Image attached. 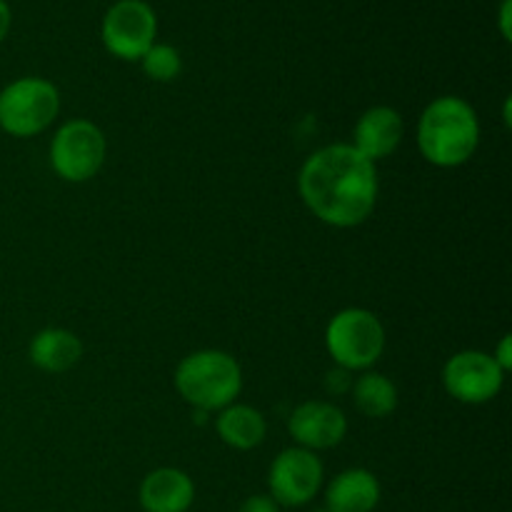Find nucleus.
Wrapping results in <instances>:
<instances>
[{
  "instance_id": "1",
  "label": "nucleus",
  "mask_w": 512,
  "mask_h": 512,
  "mask_svg": "<svg viewBox=\"0 0 512 512\" xmlns=\"http://www.w3.org/2000/svg\"><path fill=\"white\" fill-rule=\"evenodd\" d=\"M298 190L305 208L333 228H355L378 205V168L350 143L315 150L303 163Z\"/></svg>"
},
{
  "instance_id": "2",
  "label": "nucleus",
  "mask_w": 512,
  "mask_h": 512,
  "mask_svg": "<svg viewBox=\"0 0 512 512\" xmlns=\"http://www.w3.org/2000/svg\"><path fill=\"white\" fill-rule=\"evenodd\" d=\"M480 145V120L473 105L458 95H440L418 120V148L435 168H458Z\"/></svg>"
},
{
  "instance_id": "3",
  "label": "nucleus",
  "mask_w": 512,
  "mask_h": 512,
  "mask_svg": "<svg viewBox=\"0 0 512 512\" xmlns=\"http://www.w3.org/2000/svg\"><path fill=\"white\" fill-rule=\"evenodd\" d=\"M175 390L200 413H213L235 403L243 390L240 363L225 350H195L175 368Z\"/></svg>"
},
{
  "instance_id": "4",
  "label": "nucleus",
  "mask_w": 512,
  "mask_h": 512,
  "mask_svg": "<svg viewBox=\"0 0 512 512\" xmlns=\"http://www.w3.org/2000/svg\"><path fill=\"white\" fill-rule=\"evenodd\" d=\"M325 348L340 370L373 368L385 350V328L373 310L345 308L330 318L325 328Z\"/></svg>"
},
{
  "instance_id": "5",
  "label": "nucleus",
  "mask_w": 512,
  "mask_h": 512,
  "mask_svg": "<svg viewBox=\"0 0 512 512\" xmlns=\"http://www.w3.org/2000/svg\"><path fill=\"white\" fill-rule=\"evenodd\" d=\"M60 113V93L50 80L18 78L0 90V130L13 138H33L48 130Z\"/></svg>"
},
{
  "instance_id": "6",
  "label": "nucleus",
  "mask_w": 512,
  "mask_h": 512,
  "mask_svg": "<svg viewBox=\"0 0 512 512\" xmlns=\"http://www.w3.org/2000/svg\"><path fill=\"white\" fill-rule=\"evenodd\" d=\"M100 40L113 58L138 63L158 43V15L148 0H115L100 23Z\"/></svg>"
},
{
  "instance_id": "7",
  "label": "nucleus",
  "mask_w": 512,
  "mask_h": 512,
  "mask_svg": "<svg viewBox=\"0 0 512 512\" xmlns=\"http://www.w3.org/2000/svg\"><path fill=\"white\" fill-rule=\"evenodd\" d=\"M108 143L103 130L83 118L68 120L50 140V165L68 183H85L95 178L105 163Z\"/></svg>"
},
{
  "instance_id": "8",
  "label": "nucleus",
  "mask_w": 512,
  "mask_h": 512,
  "mask_svg": "<svg viewBox=\"0 0 512 512\" xmlns=\"http://www.w3.org/2000/svg\"><path fill=\"white\" fill-rule=\"evenodd\" d=\"M325 468L313 450L288 448L273 460L268 473L270 498L280 508H303L313 503L315 495L323 488Z\"/></svg>"
},
{
  "instance_id": "9",
  "label": "nucleus",
  "mask_w": 512,
  "mask_h": 512,
  "mask_svg": "<svg viewBox=\"0 0 512 512\" xmlns=\"http://www.w3.org/2000/svg\"><path fill=\"white\" fill-rule=\"evenodd\" d=\"M505 373L493 355L483 350L455 353L443 368V388L453 400L465 405H483L498 398L503 390Z\"/></svg>"
},
{
  "instance_id": "10",
  "label": "nucleus",
  "mask_w": 512,
  "mask_h": 512,
  "mask_svg": "<svg viewBox=\"0 0 512 512\" xmlns=\"http://www.w3.org/2000/svg\"><path fill=\"white\" fill-rule=\"evenodd\" d=\"M288 433L305 450H330L348 435V418L328 400H305L290 413Z\"/></svg>"
},
{
  "instance_id": "11",
  "label": "nucleus",
  "mask_w": 512,
  "mask_h": 512,
  "mask_svg": "<svg viewBox=\"0 0 512 512\" xmlns=\"http://www.w3.org/2000/svg\"><path fill=\"white\" fill-rule=\"evenodd\" d=\"M405 135V120L390 105H375L368 108L358 118L353 130V148L360 155L370 160V163H378V160L388 158L395 150L400 148Z\"/></svg>"
},
{
  "instance_id": "12",
  "label": "nucleus",
  "mask_w": 512,
  "mask_h": 512,
  "mask_svg": "<svg viewBox=\"0 0 512 512\" xmlns=\"http://www.w3.org/2000/svg\"><path fill=\"white\" fill-rule=\"evenodd\" d=\"M138 500L143 512H188L195 503V483L185 470L158 468L143 478Z\"/></svg>"
},
{
  "instance_id": "13",
  "label": "nucleus",
  "mask_w": 512,
  "mask_h": 512,
  "mask_svg": "<svg viewBox=\"0 0 512 512\" xmlns=\"http://www.w3.org/2000/svg\"><path fill=\"white\" fill-rule=\"evenodd\" d=\"M383 498L380 480L365 468H348L335 475L325 488V505L330 512H373Z\"/></svg>"
},
{
  "instance_id": "14",
  "label": "nucleus",
  "mask_w": 512,
  "mask_h": 512,
  "mask_svg": "<svg viewBox=\"0 0 512 512\" xmlns=\"http://www.w3.org/2000/svg\"><path fill=\"white\" fill-rule=\"evenodd\" d=\"M30 363L45 373H65L83 358V343L73 330L45 328L30 340Z\"/></svg>"
},
{
  "instance_id": "15",
  "label": "nucleus",
  "mask_w": 512,
  "mask_h": 512,
  "mask_svg": "<svg viewBox=\"0 0 512 512\" xmlns=\"http://www.w3.org/2000/svg\"><path fill=\"white\" fill-rule=\"evenodd\" d=\"M215 430L228 448L253 450L268 435V423H265V415L260 410L233 403L220 410L218 418H215Z\"/></svg>"
},
{
  "instance_id": "16",
  "label": "nucleus",
  "mask_w": 512,
  "mask_h": 512,
  "mask_svg": "<svg viewBox=\"0 0 512 512\" xmlns=\"http://www.w3.org/2000/svg\"><path fill=\"white\" fill-rule=\"evenodd\" d=\"M353 400L368 418H388L398 408V388L390 378L375 370H365L353 385Z\"/></svg>"
},
{
  "instance_id": "17",
  "label": "nucleus",
  "mask_w": 512,
  "mask_h": 512,
  "mask_svg": "<svg viewBox=\"0 0 512 512\" xmlns=\"http://www.w3.org/2000/svg\"><path fill=\"white\" fill-rule=\"evenodd\" d=\"M143 73L155 83H170L183 73V55L168 43H153V48L138 60Z\"/></svg>"
},
{
  "instance_id": "18",
  "label": "nucleus",
  "mask_w": 512,
  "mask_h": 512,
  "mask_svg": "<svg viewBox=\"0 0 512 512\" xmlns=\"http://www.w3.org/2000/svg\"><path fill=\"white\" fill-rule=\"evenodd\" d=\"M238 512H280V505L270 495H250L240 503Z\"/></svg>"
},
{
  "instance_id": "19",
  "label": "nucleus",
  "mask_w": 512,
  "mask_h": 512,
  "mask_svg": "<svg viewBox=\"0 0 512 512\" xmlns=\"http://www.w3.org/2000/svg\"><path fill=\"white\" fill-rule=\"evenodd\" d=\"M498 30L505 43L512 40V0H500L498 8Z\"/></svg>"
},
{
  "instance_id": "20",
  "label": "nucleus",
  "mask_w": 512,
  "mask_h": 512,
  "mask_svg": "<svg viewBox=\"0 0 512 512\" xmlns=\"http://www.w3.org/2000/svg\"><path fill=\"white\" fill-rule=\"evenodd\" d=\"M493 360L498 363V368L503 370V373H508V370L512 368V338L510 335H503V340H500L498 348H495Z\"/></svg>"
},
{
  "instance_id": "21",
  "label": "nucleus",
  "mask_w": 512,
  "mask_h": 512,
  "mask_svg": "<svg viewBox=\"0 0 512 512\" xmlns=\"http://www.w3.org/2000/svg\"><path fill=\"white\" fill-rule=\"evenodd\" d=\"M10 28H13V8L8 5V0H0V43L8 38Z\"/></svg>"
},
{
  "instance_id": "22",
  "label": "nucleus",
  "mask_w": 512,
  "mask_h": 512,
  "mask_svg": "<svg viewBox=\"0 0 512 512\" xmlns=\"http://www.w3.org/2000/svg\"><path fill=\"white\" fill-rule=\"evenodd\" d=\"M310 512H330L328 508H315V510H310Z\"/></svg>"
}]
</instances>
